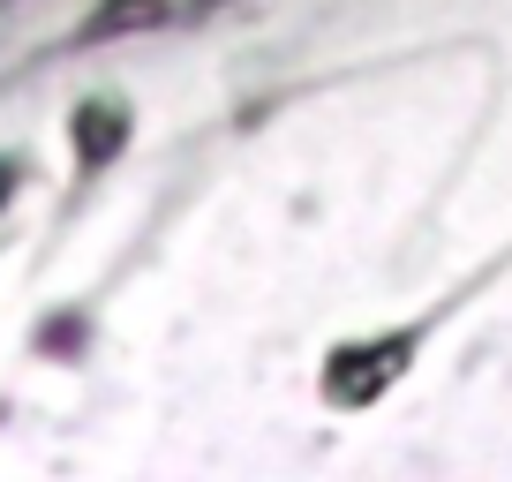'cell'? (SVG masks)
<instances>
[{
	"label": "cell",
	"mask_w": 512,
	"mask_h": 482,
	"mask_svg": "<svg viewBox=\"0 0 512 482\" xmlns=\"http://www.w3.org/2000/svg\"><path fill=\"white\" fill-rule=\"evenodd\" d=\"M407 354H415V332H392V339H377V347H339L332 362H324V400L332 407H369L400 377Z\"/></svg>",
	"instance_id": "obj_1"
},
{
	"label": "cell",
	"mask_w": 512,
	"mask_h": 482,
	"mask_svg": "<svg viewBox=\"0 0 512 482\" xmlns=\"http://www.w3.org/2000/svg\"><path fill=\"white\" fill-rule=\"evenodd\" d=\"M68 144H76V166H106L113 151L128 144V113L113 106V98H91V106H76V121H68Z\"/></svg>",
	"instance_id": "obj_2"
},
{
	"label": "cell",
	"mask_w": 512,
	"mask_h": 482,
	"mask_svg": "<svg viewBox=\"0 0 512 482\" xmlns=\"http://www.w3.org/2000/svg\"><path fill=\"white\" fill-rule=\"evenodd\" d=\"M151 23H166V0H106L91 23H83V38H113V31H151Z\"/></svg>",
	"instance_id": "obj_3"
},
{
	"label": "cell",
	"mask_w": 512,
	"mask_h": 482,
	"mask_svg": "<svg viewBox=\"0 0 512 482\" xmlns=\"http://www.w3.org/2000/svg\"><path fill=\"white\" fill-rule=\"evenodd\" d=\"M8 196H16V159H0V211H8Z\"/></svg>",
	"instance_id": "obj_4"
}]
</instances>
